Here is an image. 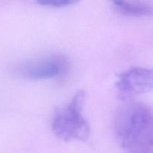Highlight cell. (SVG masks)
Returning a JSON list of instances; mask_svg holds the SVG:
<instances>
[{
	"instance_id": "1",
	"label": "cell",
	"mask_w": 153,
	"mask_h": 153,
	"mask_svg": "<svg viewBox=\"0 0 153 153\" xmlns=\"http://www.w3.org/2000/svg\"><path fill=\"white\" fill-rule=\"evenodd\" d=\"M114 132L126 153H152V110L140 102H129L117 114Z\"/></svg>"
},
{
	"instance_id": "2",
	"label": "cell",
	"mask_w": 153,
	"mask_h": 153,
	"mask_svg": "<svg viewBox=\"0 0 153 153\" xmlns=\"http://www.w3.org/2000/svg\"><path fill=\"white\" fill-rule=\"evenodd\" d=\"M85 101V91H79L68 103L55 111L51 126L57 137L64 141L88 140L91 128L83 113Z\"/></svg>"
},
{
	"instance_id": "3",
	"label": "cell",
	"mask_w": 153,
	"mask_h": 153,
	"mask_svg": "<svg viewBox=\"0 0 153 153\" xmlns=\"http://www.w3.org/2000/svg\"><path fill=\"white\" fill-rule=\"evenodd\" d=\"M69 65L64 55L52 54L20 63L14 67L13 73L22 79L46 80L64 76L68 72Z\"/></svg>"
},
{
	"instance_id": "4",
	"label": "cell",
	"mask_w": 153,
	"mask_h": 153,
	"mask_svg": "<svg viewBox=\"0 0 153 153\" xmlns=\"http://www.w3.org/2000/svg\"><path fill=\"white\" fill-rule=\"evenodd\" d=\"M152 70L146 67H134L123 72L116 82L120 97L128 100L149 92L152 88Z\"/></svg>"
},
{
	"instance_id": "5",
	"label": "cell",
	"mask_w": 153,
	"mask_h": 153,
	"mask_svg": "<svg viewBox=\"0 0 153 153\" xmlns=\"http://www.w3.org/2000/svg\"><path fill=\"white\" fill-rule=\"evenodd\" d=\"M113 4L117 11L126 16H147L153 13L152 4L143 1H114Z\"/></svg>"
},
{
	"instance_id": "6",
	"label": "cell",
	"mask_w": 153,
	"mask_h": 153,
	"mask_svg": "<svg viewBox=\"0 0 153 153\" xmlns=\"http://www.w3.org/2000/svg\"><path fill=\"white\" fill-rule=\"evenodd\" d=\"M76 1L73 0H40L37 1L39 4L50 7H63L75 4Z\"/></svg>"
}]
</instances>
